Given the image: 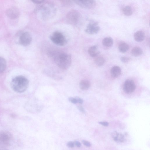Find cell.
Segmentation results:
<instances>
[{"mask_svg": "<svg viewBox=\"0 0 150 150\" xmlns=\"http://www.w3.org/2000/svg\"><path fill=\"white\" fill-rule=\"evenodd\" d=\"M56 11V9L53 5L46 3L38 8L37 13L39 19L45 21L53 18L55 16Z\"/></svg>", "mask_w": 150, "mask_h": 150, "instance_id": "6da1fadb", "label": "cell"}, {"mask_svg": "<svg viewBox=\"0 0 150 150\" xmlns=\"http://www.w3.org/2000/svg\"><path fill=\"white\" fill-rule=\"evenodd\" d=\"M102 43L103 45L105 47H111L113 45V40L111 37H106L103 39Z\"/></svg>", "mask_w": 150, "mask_h": 150, "instance_id": "e0dca14e", "label": "cell"}, {"mask_svg": "<svg viewBox=\"0 0 150 150\" xmlns=\"http://www.w3.org/2000/svg\"><path fill=\"white\" fill-rule=\"evenodd\" d=\"M100 28L97 22L92 21L87 25L85 32L88 34L93 35L97 33L99 31Z\"/></svg>", "mask_w": 150, "mask_h": 150, "instance_id": "ba28073f", "label": "cell"}, {"mask_svg": "<svg viewBox=\"0 0 150 150\" xmlns=\"http://www.w3.org/2000/svg\"><path fill=\"white\" fill-rule=\"evenodd\" d=\"M88 51L89 55L93 57H97L100 53L98 50V47L96 45L90 47L89 48Z\"/></svg>", "mask_w": 150, "mask_h": 150, "instance_id": "9a60e30c", "label": "cell"}, {"mask_svg": "<svg viewBox=\"0 0 150 150\" xmlns=\"http://www.w3.org/2000/svg\"><path fill=\"white\" fill-rule=\"evenodd\" d=\"M129 49L128 45L125 42H121L119 44V50L121 52L125 53L127 52Z\"/></svg>", "mask_w": 150, "mask_h": 150, "instance_id": "ac0fdd59", "label": "cell"}, {"mask_svg": "<svg viewBox=\"0 0 150 150\" xmlns=\"http://www.w3.org/2000/svg\"><path fill=\"white\" fill-rule=\"evenodd\" d=\"M74 144H75L77 147H79L81 146V143L78 141H76L74 142Z\"/></svg>", "mask_w": 150, "mask_h": 150, "instance_id": "1f68e13d", "label": "cell"}, {"mask_svg": "<svg viewBox=\"0 0 150 150\" xmlns=\"http://www.w3.org/2000/svg\"><path fill=\"white\" fill-rule=\"evenodd\" d=\"M50 39L53 43L58 46H63L66 43L67 40L65 36L59 32L53 33L50 36Z\"/></svg>", "mask_w": 150, "mask_h": 150, "instance_id": "5b68a950", "label": "cell"}, {"mask_svg": "<svg viewBox=\"0 0 150 150\" xmlns=\"http://www.w3.org/2000/svg\"><path fill=\"white\" fill-rule=\"evenodd\" d=\"M91 86L90 81L86 80H83L79 83L80 88L83 90H86L89 89Z\"/></svg>", "mask_w": 150, "mask_h": 150, "instance_id": "2e32d148", "label": "cell"}, {"mask_svg": "<svg viewBox=\"0 0 150 150\" xmlns=\"http://www.w3.org/2000/svg\"><path fill=\"white\" fill-rule=\"evenodd\" d=\"M81 18L80 14L75 10H72L67 13L66 16L67 22L69 24L75 25L79 21Z\"/></svg>", "mask_w": 150, "mask_h": 150, "instance_id": "8992f818", "label": "cell"}, {"mask_svg": "<svg viewBox=\"0 0 150 150\" xmlns=\"http://www.w3.org/2000/svg\"><path fill=\"white\" fill-rule=\"evenodd\" d=\"M67 145L69 147L73 148L74 146V143L73 142L70 141L68 142Z\"/></svg>", "mask_w": 150, "mask_h": 150, "instance_id": "4316f807", "label": "cell"}, {"mask_svg": "<svg viewBox=\"0 0 150 150\" xmlns=\"http://www.w3.org/2000/svg\"><path fill=\"white\" fill-rule=\"evenodd\" d=\"M29 84V81L26 78L22 75H19L12 79L11 85L14 91L17 93H21L26 90Z\"/></svg>", "mask_w": 150, "mask_h": 150, "instance_id": "7a4b0ae2", "label": "cell"}, {"mask_svg": "<svg viewBox=\"0 0 150 150\" xmlns=\"http://www.w3.org/2000/svg\"><path fill=\"white\" fill-rule=\"evenodd\" d=\"M13 140V136L9 132H0V147L6 148L10 146L11 145Z\"/></svg>", "mask_w": 150, "mask_h": 150, "instance_id": "277c9868", "label": "cell"}, {"mask_svg": "<svg viewBox=\"0 0 150 150\" xmlns=\"http://www.w3.org/2000/svg\"><path fill=\"white\" fill-rule=\"evenodd\" d=\"M6 66V64L5 60L3 57H0V74L4 71Z\"/></svg>", "mask_w": 150, "mask_h": 150, "instance_id": "44dd1931", "label": "cell"}, {"mask_svg": "<svg viewBox=\"0 0 150 150\" xmlns=\"http://www.w3.org/2000/svg\"><path fill=\"white\" fill-rule=\"evenodd\" d=\"M132 55L134 57H138L141 55L143 53L142 49L138 47H134L131 50Z\"/></svg>", "mask_w": 150, "mask_h": 150, "instance_id": "d6986e66", "label": "cell"}, {"mask_svg": "<svg viewBox=\"0 0 150 150\" xmlns=\"http://www.w3.org/2000/svg\"><path fill=\"white\" fill-rule=\"evenodd\" d=\"M74 2L80 6L87 9L93 8L96 5L95 0H74Z\"/></svg>", "mask_w": 150, "mask_h": 150, "instance_id": "9c48e42d", "label": "cell"}, {"mask_svg": "<svg viewBox=\"0 0 150 150\" xmlns=\"http://www.w3.org/2000/svg\"><path fill=\"white\" fill-rule=\"evenodd\" d=\"M122 12L124 15L126 16H130L133 13L132 8L129 6H125L122 9Z\"/></svg>", "mask_w": 150, "mask_h": 150, "instance_id": "ffe728a7", "label": "cell"}, {"mask_svg": "<svg viewBox=\"0 0 150 150\" xmlns=\"http://www.w3.org/2000/svg\"><path fill=\"white\" fill-rule=\"evenodd\" d=\"M33 3L38 4H40L42 3L45 0H31Z\"/></svg>", "mask_w": 150, "mask_h": 150, "instance_id": "83f0119b", "label": "cell"}, {"mask_svg": "<svg viewBox=\"0 0 150 150\" xmlns=\"http://www.w3.org/2000/svg\"><path fill=\"white\" fill-rule=\"evenodd\" d=\"M105 61L104 58L102 57H97L95 60V64L98 66H101L105 63Z\"/></svg>", "mask_w": 150, "mask_h": 150, "instance_id": "7402d4cb", "label": "cell"}, {"mask_svg": "<svg viewBox=\"0 0 150 150\" xmlns=\"http://www.w3.org/2000/svg\"><path fill=\"white\" fill-rule=\"evenodd\" d=\"M99 123L105 126H107L109 125V123L107 122H99Z\"/></svg>", "mask_w": 150, "mask_h": 150, "instance_id": "f1b7e54d", "label": "cell"}, {"mask_svg": "<svg viewBox=\"0 0 150 150\" xmlns=\"http://www.w3.org/2000/svg\"><path fill=\"white\" fill-rule=\"evenodd\" d=\"M17 39V43L24 46H27L31 43L32 38L30 34L28 32H23L19 35Z\"/></svg>", "mask_w": 150, "mask_h": 150, "instance_id": "52a82bcc", "label": "cell"}, {"mask_svg": "<svg viewBox=\"0 0 150 150\" xmlns=\"http://www.w3.org/2000/svg\"><path fill=\"white\" fill-rule=\"evenodd\" d=\"M145 35L144 32L142 30H139L134 34V38L136 41L140 42L143 41L145 39Z\"/></svg>", "mask_w": 150, "mask_h": 150, "instance_id": "5bb4252c", "label": "cell"}, {"mask_svg": "<svg viewBox=\"0 0 150 150\" xmlns=\"http://www.w3.org/2000/svg\"><path fill=\"white\" fill-rule=\"evenodd\" d=\"M54 58L56 65L62 69H67L71 65V56L67 53L64 52L57 53L55 55Z\"/></svg>", "mask_w": 150, "mask_h": 150, "instance_id": "3957f363", "label": "cell"}, {"mask_svg": "<svg viewBox=\"0 0 150 150\" xmlns=\"http://www.w3.org/2000/svg\"><path fill=\"white\" fill-rule=\"evenodd\" d=\"M77 108L79 110H80L83 113L85 112V111L84 109L82 106H77Z\"/></svg>", "mask_w": 150, "mask_h": 150, "instance_id": "f546056e", "label": "cell"}, {"mask_svg": "<svg viewBox=\"0 0 150 150\" xmlns=\"http://www.w3.org/2000/svg\"><path fill=\"white\" fill-rule=\"evenodd\" d=\"M69 101L73 104H76L77 103V101L76 98L73 97H70L69 98Z\"/></svg>", "mask_w": 150, "mask_h": 150, "instance_id": "484cf974", "label": "cell"}, {"mask_svg": "<svg viewBox=\"0 0 150 150\" xmlns=\"http://www.w3.org/2000/svg\"><path fill=\"white\" fill-rule=\"evenodd\" d=\"M136 86L134 81L131 79H127L125 82L123 86V89L125 93L130 94L135 90Z\"/></svg>", "mask_w": 150, "mask_h": 150, "instance_id": "30bf717a", "label": "cell"}, {"mask_svg": "<svg viewBox=\"0 0 150 150\" xmlns=\"http://www.w3.org/2000/svg\"><path fill=\"white\" fill-rule=\"evenodd\" d=\"M111 76L114 78L118 77L121 74V69L120 67L117 66L112 67L110 71Z\"/></svg>", "mask_w": 150, "mask_h": 150, "instance_id": "7c38bea8", "label": "cell"}, {"mask_svg": "<svg viewBox=\"0 0 150 150\" xmlns=\"http://www.w3.org/2000/svg\"><path fill=\"white\" fill-rule=\"evenodd\" d=\"M76 98L77 100V103H78L80 104H82L83 103V100L82 99L78 97Z\"/></svg>", "mask_w": 150, "mask_h": 150, "instance_id": "4dcf8cb0", "label": "cell"}, {"mask_svg": "<svg viewBox=\"0 0 150 150\" xmlns=\"http://www.w3.org/2000/svg\"><path fill=\"white\" fill-rule=\"evenodd\" d=\"M62 3L65 5H69L71 4L74 0H61Z\"/></svg>", "mask_w": 150, "mask_h": 150, "instance_id": "603a6c76", "label": "cell"}, {"mask_svg": "<svg viewBox=\"0 0 150 150\" xmlns=\"http://www.w3.org/2000/svg\"><path fill=\"white\" fill-rule=\"evenodd\" d=\"M7 16L11 19L17 18L20 14L18 9L15 7H11L8 9L6 11Z\"/></svg>", "mask_w": 150, "mask_h": 150, "instance_id": "8fae6325", "label": "cell"}, {"mask_svg": "<svg viewBox=\"0 0 150 150\" xmlns=\"http://www.w3.org/2000/svg\"><path fill=\"white\" fill-rule=\"evenodd\" d=\"M82 142L83 144L86 146L89 147L91 146V144L90 143L87 141L83 140Z\"/></svg>", "mask_w": 150, "mask_h": 150, "instance_id": "d4e9b609", "label": "cell"}, {"mask_svg": "<svg viewBox=\"0 0 150 150\" xmlns=\"http://www.w3.org/2000/svg\"><path fill=\"white\" fill-rule=\"evenodd\" d=\"M129 58L125 56L122 57L120 58L121 62L124 63L127 62L129 61Z\"/></svg>", "mask_w": 150, "mask_h": 150, "instance_id": "cb8c5ba5", "label": "cell"}, {"mask_svg": "<svg viewBox=\"0 0 150 150\" xmlns=\"http://www.w3.org/2000/svg\"><path fill=\"white\" fill-rule=\"evenodd\" d=\"M111 136L114 140L116 142H122L125 139L124 136L122 134H119L116 131L112 133Z\"/></svg>", "mask_w": 150, "mask_h": 150, "instance_id": "4fadbf2b", "label": "cell"}]
</instances>
